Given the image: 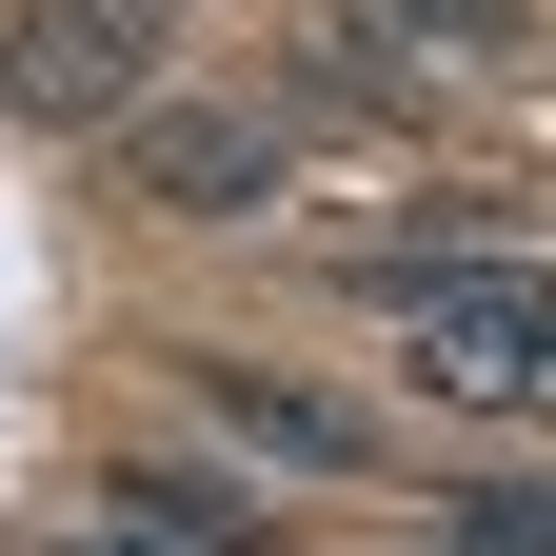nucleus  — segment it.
<instances>
[{"label": "nucleus", "mask_w": 556, "mask_h": 556, "mask_svg": "<svg viewBox=\"0 0 556 556\" xmlns=\"http://www.w3.org/2000/svg\"><path fill=\"white\" fill-rule=\"evenodd\" d=\"M358 299L397 318V358L438 417H517V438H556V278L536 258H378Z\"/></svg>", "instance_id": "1"}, {"label": "nucleus", "mask_w": 556, "mask_h": 556, "mask_svg": "<svg viewBox=\"0 0 556 556\" xmlns=\"http://www.w3.org/2000/svg\"><path fill=\"white\" fill-rule=\"evenodd\" d=\"M0 100L21 119H139L160 100V0H21L0 21Z\"/></svg>", "instance_id": "2"}, {"label": "nucleus", "mask_w": 556, "mask_h": 556, "mask_svg": "<svg viewBox=\"0 0 556 556\" xmlns=\"http://www.w3.org/2000/svg\"><path fill=\"white\" fill-rule=\"evenodd\" d=\"M119 160H139V199H160V219H258V199L299 179V139H278L258 100H139Z\"/></svg>", "instance_id": "3"}, {"label": "nucleus", "mask_w": 556, "mask_h": 556, "mask_svg": "<svg viewBox=\"0 0 556 556\" xmlns=\"http://www.w3.org/2000/svg\"><path fill=\"white\" fill-rule=\"evenodd\" d=\"M100 517H139L160 556H258V536H278L239 477H199V457H119V477H100Z\"/></svg>", "instance_id": "4"}, {"label": "nucleus", "mask_w": 556, "mask_h": 556, "mask_svg": "<svg viewBox=\"0 0 556 556\" xmlns=\"http://www.w3.org/2000/svg\"><path fill=\"white\" fill-rule=\"evenodd\" d=\"M199 397H219L258 457H358V417H338V397H299V378H258V358H199Z\"/></svg>", "instance_id": "5"}, {"label": "nucleus", "mask_w": 556, "mask_h": 556, "mask_svg": "<svg viewBox=\"0 0 556 556\" xmlns=\"http://www.w3.org/2000/svg\"><path fill=\"white\" fill-rule=\"evenodd\" d=\"M378 21H397V40H517L536 0H378Z\"/></svg>", "instance_id": "6"}, {"label": "nucleus", "mask_w": 556, "mask_h": 556, "mask_svg": "<svg viewBox=\"0 0 556 556\" xmlns=\"http://www.w3.org/2000/svg\"><path fill=\"white\" fill-rule=\"evenodd\" d=\"M60 556H160V536H139V517H80V536H60Z\"/></svg>", "instance_id": "7"}]
</instances>
